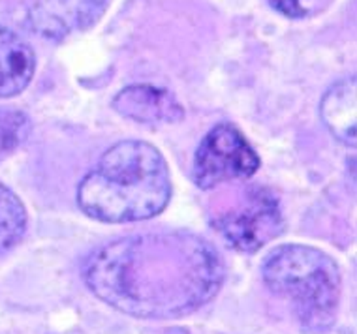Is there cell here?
<instances>
[{
	"label": "cell",
	"mask_w": 357,
	"mask_h": 334,
	"mask_svg": "<svg viewBox=\"0 0 357 334\" xmlns=\"http://www.w3.org/2000/svg\"><path fill=\"white\" fill-rule=\"evenodd\" d=\"M224 274L216 248L188 231L115 239L81 267L83 282L100 301L139 319L196 312L220 291Z\"/></svg>",
	"instance_id": "obj_1"
},
{
	"label": "cell",
	"mask_w": 357,
	"mask_h": 334,
	"mask_svg": "<svg viewBox=\"0 0 357 334\" xmlns=\"http://www.w3.org/2000/svg\"><path fill=\"white\" fill-rule=\"evenodd\" d=\"M172 198L166 158L145 141H121L104 152L83 177L77 205L86 216L105 223L151 220Z\"/></svg>",
	"instance_id": "obj_2"
},
{
	"label": "cell",
	"mask_w": 357,
	"mask_h": 334,
	"mask_svg": "<svg viewBox=\"0 0 357 334\" xmlns=\"http://www.w3.org/2000/svg\"><path fill=\"white\" fill-rule=\"evenodd\" d=\"M261 278L271 293L294 304L303 331L320 334L335 325L342 274L329 254L307 244H282L265 257Z\"/></svg>",
	"instance_id": "obj_3"
},
{
	"label": "cell",
	"mask_w": 357,
	"mask_h": 334,
	"mask_svg": "<svg viewBox=\"0 0 357 334\" xmlns=\"http://www.w3.org/2000/svg\"><path fill=\"white\" fill-rule=\"evenodd\" d=\"M215 231L237 252L254 254L277 239L284 229L278 199L267 188H248L237 207L213 220Z\"/></svg>",
	"instance_id": "obj_4"
},
{
	"label": "cell",
	"mask_w": 357,
	"mask_h": 334,
	"mask_svg": "<svg viewBox=\"0 0 357 334\" xmlns=\"http://www.w3.org/2000/svg\"><path fill=\"white\" fill-rule=\"evenodd\" d=\"M259 167V158L235 126L222 122L204 137L194 156V182L211 190L228 180L248 179Z\"/></svg>",
	"instance_id": "obj_5"
},
{
	"label": "cell",
	"mask_w": 357,
	"mask_h": 334,
	"mask_svg": "<svg viewBox=\"0 0 357 334\" xmlns=\"http://www.w3.org/2000/svg\"><path fill=\"white\" fill-rule=\"evenodd\" d=\"M111 0H32L25 25L36 36L61 42L74 32H85L107 12Z\"/></svg>",
	"instance_id": "obj_6"
},
{
	"label": "cell",
	"mask_w": 357,
	"mask_h": 334,
	"mask_svg": "<svg viewBox=\"0 0 357 334\" xmlns=\"http://www.w3.org/2000/svg\"><path fill=\"white\" fill-rule=\"evenodd\" d=\"M113 109L124 118L139 124H172L185 111L172 93L151 85H132L113 98Z\"/></svg>",
	"instance_id": "obj_7"
},
{
	"label": "cell",
	"mask_w": 357,
	"mask_h": 334,
	"mask_svg": "<svg viewBox=\"0 0 357 334\" xmlns=\"http://www.w3.org/2000/svg\"><path fill=\"white\" fill-rule=\"evenodd\" d=\"M36 56L31 45L6 26H0V98H12L31 85Z\"/></svg>",
	"instance_id": "obj_8"
},
{
	"label": "cell",
	"mask_w": 357,
	"mask_h": 334,
	"mask_svg": "<svg viewBox=\"0 0 357 334\" xmlns=\"http://www.w3.org/2000/svg\"><path fill=\"white\" fill-rule=\"evenodd\" d=\"M321 120L333 136L356 147V77L348 75L335 83L321 98Z\"/></svg>",
	"instance_id": "obj_9"
},
{
	"label": "cell",
	"mask_w": 357,
	"mask_h": 334,
	"mask_svg": "<svg viewBox=\"0 0 357 334\" xmlns=\"http://www.w3.org/2000/svg\"><path fill=\"white\" fill-rule=\"evenodd\" d=\"M25 229V207L12 190L0 184V255L21 241Z\"/></svg>",
	"instance_id": "obj_10"
},
{
	"label": "cell",
	"mask_w": 357,
	"mask_h": 334,
	"mask_svg": "<svg viewBox=\"0 0 357 334\" xmlns=\"http://www.w3.org/2000/svg\"><path fill=\"white\" fill-rule=\"evenodd\" d=\"M31 118L15 109H0V160L17 150L29 139Z\"/></svg>",
	"instance_id": "obj_11"
},
{
	"label": "cell",
	"mask_w": 357,
	"mask_h": 334,
	"mask_svg": "<svg viewBox=\"0 0 357 334\" xmlns=\"http://www.w3.org/2000/svg\"><path fill=\"white\" fill-rule=\"evenodd\" d=\"M269 4L289 19L308 17L324 6L321 0H269Z\"/></svg>",
	"instance_id": "obj_12"
}]
</instances>
